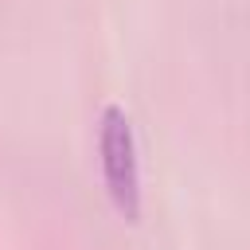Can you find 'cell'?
Returning a JSON list of instances; mask_svg holds the SVG:
<instances>
[{
    "label": "cell",
    "instance_id": "6da1fadb",
    "mask_svg": "<svg viewBox=\"0 0 250 250\" xmlns=\"http://www.w3.org/2000/svg\"><path fill=\"white\" fill-rule=\"evenodd\" d=\"M98 164H102V180H105L113 207L129 223H137V215H141V160H137L133 121L117 102H105L98 113Z\"/></svg>",
    "mask_w": 250,
    "mask_h": 250
}]
</instances>
